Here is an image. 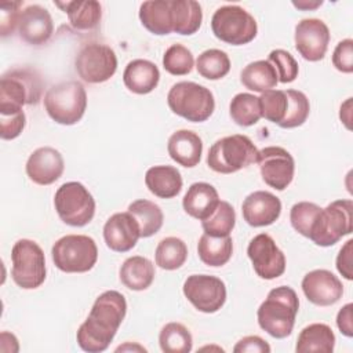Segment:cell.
Masks as SVG:
<instances>
[{
  "label": "cell",
  "instance_id": "obj_1",
  "mask_svg": "<svg viewBox=\"0 0 353 353\" xmlns=\"http://www.w3.org/2000/svg\"><path fill=\"white\" fill-rule=\"evenodd\" d=\"M127 314V301L119 291L102 292L94 302L88 317L77 330L76 339L81 350L99 353L109 347Z\"/></svg>",
  "mask_w": 353,
  "mask_h": 353
},
{
  "label": "cell",
  "instance_id": "obj_2",
  "mask_svg": "<svg viewBox=\"0 0 353 353\" xmlns=\"http://www.w3.org/2000/svg\"><path fill=\"white\" fill-rule=\"evenodd\" d=\"M299 310V299L294 288L280 285L269 291L256 310L259 327L276 339L291 335Z\"/></svg>",
  "mask_w": 353,
  "mask_h": 353
},
{
  "label": "cell",
  "instance_id": "obj_3",
  "mask_svg": "<svg viewBox=\"0 0 353 353\" xmlns=\"http://www.w3.org/2000/svg\"><path fill=\"white\" fill-rule=\"evenodd\" d=\"M43 94V80L37 70L15 68L0 79V113L19 112L23 105H37Z\"/></svg>",
  "mask_w": 353,
  "mask_h": 353
},
{
  "label": "cell",
  "instance_id": "obj_4",
  "mask_svg": "<svg viewBox=\"0 0 353 353\" xmlns=\"http://www.w3.org/2000/svg\"><path fill=\"white\" fill-rule=\"evenodd\" d=\"M258 152L247 135H228L211 145L207 154V165L218 174H233L256 163Z\"/></svg>",
  "mask_w": 353,
  "mask_h": 353
},
{
  "label": "cell",
  "instance_id": "obj_5",
  "mask_svg": "<svg viewBox=\"0 0 353 353\" xmlns=\"http://www.w3.org/2000/svg\"><path fill=\"white\" fill-rule=\"evenodd\" d=\"M167 103L174 114L192 123L208 120L215 109L211 90L194 81L175 83L167 94Z\"/></svg>",
  "mask_w": 353,
  "mask_h": 353
},
{
  "label": "cell",
  "instance_id": "obj_6",
  "mask_svg": "<svg viewBox=\"0 0 353 353\" xmlns=\"http://www.w3.org/2000/svg\"><path fill=\"white\" fill-rule=\"evenodd\" d=\"M353 230V201L341 199L317 212L309 236L316 245L331 247Z\"/></svg>",
  "mask_w": 353,
  "mask_h": 353
},
{
  "label": "cell",
  "instance_id": "obj_7",
  "mask_svg": "<svg viewBox=\"0 0 353 353\" xmlns=\"http://www.w3.org/2000/svg\"><path fill=\"white\" fill-rule=\"evenodd\" d=\"M44 109L58 124L73 125L81 120L87 109V92L80 81H62L44 95Z\"/></svg>",
  "mask_w": 353,
  "mask_h": 353
},
{
  "label": "cell",
  "instance_id": "obj_8",
  "mask_svg": "<svg viewBox=\"0 0 353 353\" xmlns=\"http://www.w3.org/2000/svg\"><path fill=\"white\" fill-rule=\"evenodd\" d=\"M54 265L65 273H85L98 261V247L92 237L85 234H66L58 239L51 248Z\"/></svg>",
  "mask_w": 353,
  "mask_h": 353
},
{
  "label": "cell",
  "instance_id": "obj_9",
  "mask_svg": "<svg viewBox=\"0 0 353 353\" xmlns=\"http://www.w3.org/2000/svg\"><path fill=\"white\" fill-rule=\"evenodd\" d=\"M214 36L230 46L251 43L258 33L255 18L243 7L228 4L215 10L211 18Z\"/></svg>",
  "mask_w": 353,
  "mask_h": 353
},
{
  "label": "cell",
  "instance_id": "obj_10",
  "mask_svg": "<svg viewBox=\"0 0 353 353\" xmlns=\"http://www.w3.org/2000/svg\"><path fill=\"white\" fill-rule=\"evenodd\" d=\"M54 207L59 219L73 228L88 225L95 215V200L88 189L76 181L61 185L54 196Z\"/></svg>",
  "mask_w": 353,
  "mask_h": 353
},
{
  "label": "cell",
  "instance_id": "obj_11",
  "mask_svg": "<svg viewBox=\"0 0 353 353\" xmlns=\"http://www.w3.org/2000/svg\"><path fill=\"white\" fill-rule=\"evenodd\" d=\"M11 277L22 290L39 288L47 276L46 256L41 247L29 239L18 240L11 250Z\"/></svg>",
  "mask_w": 353,
  "mask_h": 353
},
{
  "label": "cell",
  "instance_id": "obj_12",
  "mask_svg": "<svg viewBox=\"0 0 353 353\" xmlns=\"http://www.w3.org/2000/svg\"><path fill=\"white\" fill-rule=\"evenodd\" d=\"M74 69L85 83L99 84L108 81L117 70L116 52L102 43L85 44L74 58Z\"/></svg>",
  "mask_w": 353,
  "mask_h": 353
},
{
  "label": "cell",
  "instance_id": "obj_13",
  "mask_svg": "<svg viewBox=\"0 0 353 353\" xmlns=\"http://www.w3.org/2000/svg\"><path fill=\"white\" fill-rule=\"evenodd\" d=\"M185 298L203 313H215L226 302L225 283L211 274H190L182 287Z\"/></svg>",
  "mask_w": 353,
  "mask_h": 353
},
{
  "label": "cell",
  "instance_id": "obj_14",
  "mask_svg": "<svg viewBox=\"0 0 353 353\" xmlns=\"http://www.w3.org/2000/svg\"><path fill=\"white\" fill-rule=\"evenodd\" d=\"M259 172L262 181L276 189L284 190L290 186L295 174V160L292 154L281 146H266L258 152Z\"/></svg>",
  "mask_w": 353,
  "mask_h": 353
},
{
  "label": "cell",
  "instance_id": "obj_15",
  "mask_svg": "<svg viewBox=\"0 0 353 353\" xmlns=\"http://www.w3.org/2000/svg\"><path fill=\"white\" fill-rule=\"evenodd\" d=\"M254 272L263 280H273L285 272V255L268 233H259L247 247Z\"/></svg>",
  "mask_w": 353,
  "mask_h": 353
},
{
  "label": "cell",
  "instance_id": "obj_16",
  "mask_svg": "<svg viewBox=\"0 0 353 353\" xmlns=\"http://www.w3.org/2000/svg\"><path fill=\"white\" fill-rule=\"evenodd\" d=\"M294 43L303 59L309 62L321 61L328 48L330 29L327 23L319 18L301 19L295 25Z\"/></svg>",
  "mask_w": 353,
  "mask_h": 353
},
{
  "label": "cell",
  "instance_id": "obj_17",
  "mask_svg": "<svg viewBox=\"0 0 353 353\" xmlns=\"http://www.w3.org/2000/svg\"><path fill=\"white\" fill-rule=\"evenodd\" d=\"M301 287L306 299L316 306H331L343 295L342 281L327 269H314L306 273Z\"/></svg>",
  "mask_w": 353,
  "mask_h": 353
},
{
  "label": "cell",
  "instance_id": "obj_18",
  "mask_svg": "<svg viewBox=\"0 0 353 353\" xmlns=\"http://www.w3.org/2000/svg\"><path fill=\"white\" fill-rule=\"evenodd\" d=\"M65 168V161L59 150L52 146H41L33 150L26 161V175L37 185L47 186L58 181Z\"/></svg>",
  "mask_w": 353,
  "mask_h": 353
},
{
  "label": "cell",
  "instance_id": "obj_19",
  "mask_svg": "<svg viewBox=\"0 0 353 353\" xmlns=\"http://www.w3.org/2000/svg\"><path fill=\"white\" fill-rule=\"evenodd\" d=\"M141 237L137 219L128 212L113 214L103 225V240L114 252H127L132 250Z\"/></svg>",
  "mask_w": 353,
  "mask_h": 353
},
{
  "label": "cell",
  "instance_id": "obj_20",
  "mask_svg": "<svg viewBox=\"0 0 353 353\" xmlns=\"http://www.w3.org/2000/svg\"><path fill=\"white\" fill-rule=\"evenodd\" d=\"M241 214L244 221L252 228L269 226L279 219L281 214V201L270 192L255 190L244 199Z\"/></svg>",
  "mask_w": 353,
  "mask_h": 353
},
{
  "label": "cell",
  "instance_id": "obj_21",
  "mask_svg": "<svg viewBox=\"0 0 353 353\" xmlns=\"http://www.w3.org/2000/svg\"><path fill=\"white\" fill-rule=\"evenodd\" d=\"M54 33V22L47 8L30 4L21 11L18 22L19 37L30 46L47 43Z\"/></svg>",
  "mask_w": 353,
  "mask_h": 353
},
{
  "label": "cell",
  "instance_id": "obj_22",
  "mask_svg": "<svg viewBox=\"0 0 353 353\" xmlns=\"http://www.w3.org/2000/svg\"><path fill=\"white\" fill-rule=\"evenodd\" d=\"M167 152L179 165L193 168L201 160L203 141L194 131L178 130L168 138Z\"/></svg>",
  "mask_w": 353,
  "mask_h": 353
},
{
  "label": "cell",
  "instance_id": "obj_23",
  "mask_svg": "<svg viewBox=\"0 0 353 353\" xmlns=\"http://www.w3.org/2000/svg\"><path fill=\"white\" fill-rule=\"evenodd\" d=\"M219 201L218 190L211 183L194 182L188 188L182 199V207L189 216L204 221L215 211Z\"/></svg>",
  "mask_w": 353,
  "mask_h": 353
},
{
  "label": "cell",
  "instance_id": "obj_24",
  "mask_svg": "<svg viewBox=\"0 0 353 353\" xmlns=\"http://www.w3.org/2000/svg\"><path fill=\"white\" fill-rule=\"evenodd\" d=\"M123 81L128 91L145 95L152 92L160 81V70L149 59H132L123 72Z\"/></svg>",
  "mask_w": 353,
  "mask_h": 353
},
{
  "label": "cell",
  "instance_id": "obj_25",
  "mask_svg": "<svg viewBox=\"0 0 353 353\" xmlns=\"http://www.w3.org/2000/svg\"><path fill=\"white\" fill-rule=\"evenodd\" d=\"M145 185L160 199H172L182 190V175L172 165H153L145 174Z\"/></svg>",
  "mask_w": 353,
  "mask_h": 353
},
{
  "label": "cell",
  "instance_id": "obj_26",
  "mask_svg": "<svg viewBox=\"0 0 353 353\" xmlns=\"http://www.w3.org/2000/svg\"><path fill=\"white\" fill-rule=\"evenodd\" d=\"M154 265L150 259L141 255L127 258L119 270V279L131 291L148 290L154 280Z\"/></svg>",
  "mask_w": 353,
  "mask_h": 353
},
{
  "label": "cell",
  "instance_id": "obj_27",
  "mask_svg": "<svg viewBox=\"0 0 353 353\" xmlns=\"http://www.w3.org/2000/svg\"><path fill=\"white\" fill-rule=\"evenodd\" d=\"M55 6L66 12L72 28L76 30H91L99 25L102 18V6L95 0L57 1Z\"/></svg>",
  "mask_w": 353,
  "mask_h": 353
},
{
  "label": "cell",
  "instance_id": "obj_28",
  "mask_svg": "<svg viewBox=\"0 0 353 353\" xmlns=\"http://www.w3.org/2000/svg\"><path fill=\"white\" fill-rule=\"evenodd\" d=\"M335 347V335L330 325L324 323H313L302 328L298 335L296 353H332Z\"/></svg>",
  "mask_w": 353,
  "mask_h": 353
},
{
  "label": "cell",
  "instance_id": "obj_29",
  "mask_svg": "<svg viewBox=\"0 0 353 353\" xmlns=\"http://www.w3.org/2000/svg\"><path fill=\"white\" fill-rule=\"evenodd\" d=\"M139 21L146 30L156 36L172 32L170 0H149L139 6Z\"/></svg>",
  "mask_w": 353,
  "mask_h": 353
},
{
  "label": "cell",
  "instance_id": "obj_30",
  "mask_svg": "<svg viewBox=\"0 0 353 353\" xmlns=\"http://www.w3.org/2000/svg\"><path fill=\"white\" fill-rule=\"evenodd\" d=\"M172 32L190 36L194 34L203 22V11L200 3L194 0H170Z\"/></svg>",
  "mask_w": 353,
  "mask_h": 353
},
{
  "label": "cell",
  "instance_id": "obj_31",
  "mask_svg": "<svg viewBox=\"0 0 353 353\" xmlns=\"http://www.w3.org/2000/svg\"><path fill=\"white\" fill-rule=\"evenodd\" d=\"M200 261L211 268H221L229 262L233 254V240L230 236L215 237L203 233L197 243Z\"/></svg>",
  "mask_w": 353,
  "mask_h": 353
},
{
  "label": "cell",
  "instance_id": "obj_32",
  "mask_svg": "<svg viewBox=\"0 0 353 353\" xmlns=\"http://www.w3.org/2000/svg\"><path fill=\"white\" fill-rule=\"evenodd\" d=\"M241 84L254 92H265L277 85L279 79L274 66L266 59L250 62L240 73Z\"/></svg>",
  "mask_w": 353,
  "mask_h": 353
},
{
  "label": "cell",
  "instance_id": "obj_33",
  "mask_svg": "<svg viewBox=\"0 0 353 353\" xmlns=\"http://www.w3.org/2000/svg\"><path fill=\"white\" fill-rule=\"evenodd\" d=\"M127 211L137 219L141 230V237H150L156 234L164 222V214L161 208L146 199H138L132 201Z\"/></svg>",
  "mask_w": 353,
  "mask_h": 353
},
{
  "label": "cell",
  "instance_id": "obj_34",
  "mask_svg": "<svg viewBox=\"0 0 353 353\" xmlns=\"http://www.w3.org/2000/svg\"><path fill=\"white\" fill-rule=\"evenodd\" d=\"M188 259L186 243L175 236L165 237L159 241L154 251V262L160 269L176 270Z\"/></svg>",
  "mask_w": 353,
  "mask_h": 353
},
{
  "label": "cell",
  "instance_id": "obj_35",
  "mask_svg": "<svg viewBox=\"0 0 353 353\" xmlns=\"http://www.w3.org/2000/svg\"><path fill=\"white\" fill-rule=\"evenodd\" d=\"M229 114L240 127H251L256 124L262 117L259 97L250 92L236 94L229 103Z\"/></svg>",
  "mask_w": 353,
  "mask_h": 353
},
{
  "label": "cell",
  "instance_id": "obj_36",
  "mask_svg": "<svg viewBox=\"0 0 353 353\" xmlns=\"http://www.w3.org/2000/svg\"><path fill=\"white\" fill-rule=\"evenodd\" d=\"M230 66L228 52L218 48L205 50L196 59L197 73L207 80H221L230 72Z\"/></svg>",
  "mask_w": 353,
  "mask_h": 353
},
{
  "label": "cell",
  "instance_id": "obj_37",
  "mask_svg": "<svg viewBox=\"0 0 353 353\" xmlns=\"http://www.w3.org/2000/svg\"><path fill=\"white\" fill-rule=\"evenodd\" d=\"M159 345L164 353H189L193 347V338L183 324L171 321L161 328Z\"/></svg>",
  "mask_w": 353,
  "mask_h": 353
},
{
  "label": "cell",
  "instance_id": "obj_38",
  "mask_svg": "<svg viewBox=\"0 0 353 353\" xmlns=\"http://www.w3.org/2000/svg\"><path fill=\"white\" fill-rule=\"evenodd\" d=\"M236 225V212L230 203L221 200L215 211L201 221V228L205 234L215 237L230 236V232Z\"/></svg>",
  "mask_w": 353,
  "mask_h": 353
},
{
  "label": "cell",
  "instance_id": "obj_39",
  "mask_svg": "<svg viewBox=\"0 0 353 353\" xmlns=\"http://www.w3.org/2000/svg\"><path fill=\"white\" fill-rule=\"evenodd\" d=\"M288 106L284 120L279 124L281 128H296L302 125L310 113V103L307 97L299 90H287Z\"/></svg>",
  "mask_w": 353,
  "mask_h": 353
},
{
  "label": "cell",
  "instance_id": "obj_40",
  "mask_svg": "<svg viewBox=\"0 0 353 353\" xmlns=\"http://www.w3.org/2000/svg\"><path fill=\"white\" fill-rule=\"evenodd\" d=\"M194 66V58L192 51L183 44L170 46L163 55V68L165 72L174 76H185L192 72Z\"/></svg>",
  "mask_w": 353,
  "mask_h": 353
},
{
  "label": "cell",
  "instance_id": "obj_41",
  "mask_svg": "<svg viewBox=\"0 0 353 353\" xmlns=\"http://www.w3.org/2000/svg\"><path fill=\"white\" fill-rule=\"evenodd\" d=\"M259 105H261V114L268 121L280 124L287 113L288 106V98L285 91L283 90H268L261 94L259 97Z\"/></svg>",
  "mask_w": 353,
  "mask_h": 353
},
{
  "label": "cell",
  "instance_id": "obj_42",
  "mask_svg": "<svg viewBox=\"0 0 353 353\" xmlns=\"http://www.w3.org/2000/svg\"><path fill=\"white\" fill-rule=\"evenodd\" d=\"M320 205L310 201L295 203L290 210V222L291 226L302 236L307 237L312 223L320 211Z\"/></svg>",
  "mask_w": 353,
  "mask_h": 353
},
{
  "label": "cell",
  "instance_id": "obj_43",
  "mask_svg": "<svg viewBox=\"0 0 353 353\" xmlns=\"http://www.w3.org/2000/svg\"><path fill=\"white\" fill-rule=\"evenodd\" d=\"M268 61L274 66L277 79L280 83H284V84L292 83L298 77V73H299L298 62L288 51L281 48L272 50L269 52Z\"/></svg>",
  "mask_w": 353,
  "mask_h": 353
},
{
  "label": "cell",
  "instance_id": "obj_44",
  "mask_svg": "<svg viewBox=\"0 0 353 353\" xmlns=\"http://www.w3.org/2000/svg\"><path fill=\"white\" fill-rule=\"evenodd\" d=\"M26 124V116L23 110L0 113V137L4 141L15 139L21 135Z\"/></svg>",
  "mask_w": 353,
  "mask_h": 353
},
{
  "label": "cell",
  "instance_id": "obj_45",
  "mask_svg": "<svg viewBox=\"0 0 353 353\" xmlns=\"http://www.w3.org/2000/svg\"><path fill=\"white\" fill-rule=\"evenodd\" d=\"M21 6V1H6L0 4V32L3 37L12 34L18 29Z\"/></svg>",
  "mask_w": 353,
  "mask_h": 353
},
{
  "label": "cell",
  "instance_id": "obj_46",
  "mask_svg": "<svg viewBox=\"0 0 353 353\" xmlns=\"http://www.w3.org/2000/svg\"><path fill=\"white\" fill-rule=\"evenodd\" d=\"M332 65L336 70L342 73L353 72V40L343 39L341 40L332 52Z\"/></svg>",
  "mask_w": 353,
  "mask_h": 353
},
{
  "label": "cell",
  "instance_id": "obj_47",
  "mask_svg": "<svg viewBox=\"0 0 353 353\" xmlns=\"http://www.w3.org/2000/svg\"><path fill=\"white\" fill-rule=\"evenodd\" d=\"M270 350L269 343L258 335L244 336L233 347L234 353H269Z\"/></svg>",
  "mask_w": 353,
  "mask_h": 353
},
{
  "label": "cell",
  "instance_id": "obj_48",
  "mask_svg": "<svg viewBox=\"0 0 353 353\" xmlns=\"http://www.w3.org/2000/svg\"><path fill=\"white\" fill-rule=\"evenodd\" d=\"M352 254H353V240H347L336 255V270L345 277L346 280H353V270H352Z\"/></svg>",
  "mask_w": 353,
  "mask_h": 353
},
{
  "label": "cell",
  "instance_id": "obj_49",
  "mask_svg": "<svg viewBox=\"0 0 353 353\" xmlns=\"http://www.w3.org/2000/svg\"><path fill=\"white\" fill-rule=\"evenodd\" d=\"M336 325L342 335L353 336V303L349 302L342 306L336 314Z\"/></svg>",
  "mask_w": 353,
  "mask_h": 353
},
{
  "label": "cell",
  "instance_id": "obj_50",
  "mask_svg": "<svg viewBox=\"0 0 353 353\" xmlns=\"http://www.w3.org/2000/svg\"><path fill=\"white\" fill-rule=\"evenodd\" d=\"M339 119L346 125L347 130H350V121H352V98H347L339 109Z\"/></svg>",
  "mask_w": 353,
  "mask_h": 353
},
{
  "label": "cell",
  "instance_id": "obj_51",
  "mask_svg": "<svg viewBox=\"0 0 353 353\" xmlns=\"http://www.w3.org/2000/svg\"><path fill=\"white\" fill-rule=\"evenodd\" d=\"M323 4V1H306V0H302V1H292V6L299 8V10H303V11H307V10H316L317 7H320Z\"/></svg>",
  "mask_w": 353,
  "mask_h": 353
},
{
  "label": "cell",
  "instance_id": "obj_52",
  "mask_svg": "<svg viewBox=\"0 0 353 353\" xmlns=\"http://www.w3.org/2000/svg\"><path fill=\"white\" fill-rule=\"evenodd\" d=\"M135 349H137V350H139V352H146V349H145V347H142V346H139V345H137V343H135V345H132V346H131L130 343H125L124 346H119V347L116 349V352H123V350H135Z\"/></svg>",
  "mask_w": 353,
  "mask_h": 353
}]
</instances>
